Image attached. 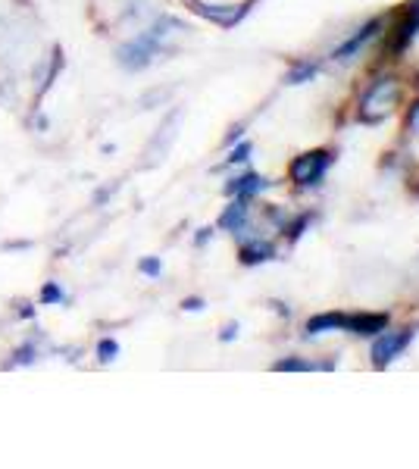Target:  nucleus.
Returning a JSON list of instances; mask_svg holds the SVG:
<instances>
[{"instance_id": "1", "label": "nucleus", "mask_w": 419, "mask_h": 469, "mask_svg": "<svg viewBox=\"0 0 419 469\" xmlns=\"http://www.w3.org/2000/svg\"><path fill=\"white\" fill-rule=\"evenodd\" d=\"M173 32H188V28L182 26L179 19H173V16L157 19L151 28H147V32L135 35V38L126 41L120 50H116V63H120L122 69H129V72L147 69V66L153 63V57H157L160 50H163V44H166V38Z\"/></svg>"}, {"instance_id": "2", "label": "nucleus", "mask_w": 419, "mask_h": 469, "mask_svg": "<svg viewBox=\"0 0 419 469\" xmlns=\"http://www.w3.org/2000/svg\"><path fill=\"white\" fill-rule=\"evenodd\" d=\"M329 166H332V153L329 151L300 153V157L291 163V179L298 182V185H319L322 175L329 172Z\"/></svg>"}, {"instance_id": "3", "label": "nucleus", "mask_w": 419, "mask_h": 469, "mask_svg": "<svg viewBox=\"0 0 419 469\" xmlns=\"http://www.w3.org/2000/svg\"><path fill=\"white\" fill-rule=\"evenodd\" d=\"M410 341H414V328H403V332H382V339L372 344V366H376V370H385L392 360H398Z\"/></svg>"}, {"instance_id": "4", "label": "nucleus", "mask_w": 419, "mask_h": 469, "mask_svg": "<svg viewBox=\"0 0 419 469\" xmlns=\"http://www.w3.org/2000/svg\"><path fill=\"white\" fill-rule=\"evenodd\" d=\"M394 100H398V82L394 78H379L376 85L366 91V98H363V113L370 116V113H379V116H385L388 109L394 107Z\"/></svg>"}, {"instance_id": "5", "label": "nucleus", "mask_w": 419, "mask_h": 469, "mask_svg": "<svg viewBox=\"0 0 419 469\" xmlns=\"http://www.w3.org/2000/svg\"><path fill=\"white\" fill-rule=\"evenodd\" d=\"M179 120H182V113L179 109H173V113L166 116V122L157 129V135H153V141L147 144V166H153V163H160V160L166 157V151H169V144L175 141V131H179Z\"/></svg>"}, {"instance_id": "6", "label": "nucleus", "mask_w": 419, "mask_h": 469, "mask_svg": "<svg viewBox=\"0 0 419 469\" xmlns=\"http://www.w3.org/2000/svg\"><path fill=\"white\" fill-rule=\"evenodd\" d=\"M388 328V313H344V328L351 335H382Z\"/></svg>"}, {"instance_id": "7", "label": "nucleus", "mask_w": 419, "mask_h": 469, "mask_svg": "<svg viewBox=\"0 0 419 469\" xmlns=\"http://www.w3.org/2000/svg\"><path fill=\"white\" fill-rule=\"evenodd\" d=\"M379 28H382V22H379V19L366 22V26L360 28V32L354 35V38H351L348 44H341V47L335 50V60H338V63H348V60H354V57L360 54V50H363L366 44H370L372 38H376V35H379Z\"/></svg>"}, {"instance_id": "8", "label": "nucleus", "mask_w": 419, "mask_h": 469, "mask_svg": "<svg viewBox=\"0 0 419 469\" xmlns=\"http://www.w3.org/2000/svg\"><path fill=\"white\" fill-rule=\"evenodd\" d=\"M263 188H269V182L263 179V175H257V172H247V175H241V179H232L229 185H225V194L245 197V201H251V197L260 194Z\"/></svg>"}, {"instance_id": "9", "label": "nucleus", "mask_w": 419, "mask_h": 469, "mask_svg": "<svg viewBox=\"0 0 419 469\" xmlns=\"http://www.w3.org/2000/svg\"><path fill=\"white\" fill-rule=\"evenodd\" d=\"M247 225V201L245 197H235V203H229L225 207V214L219 216V229H225V232H241Z\"/></svg>"}, {"instance_id": "10", "label": "nucleus", "mask_w": 419, "mask_h": 469, "mask_svg": "<svg viewBox=\"0 0 419 469\" xmlns=\"http://www.w3.org/2000/svg\"><path fill=\"white\" fill-rule=\"evenodd\" d=\"M416 32H419V4L410 6L407 19H403L401 26H398V38H394V44H392L394 54H401V50H407V44L416 38Z\"/></svg>"}, {"instance_id": "11", "label": "nucleus", "mask_w": 419, "mask_h": 469, "mask_svg": "<svg viewBox=\"0 0 419 469\" xmlns=\"http://www.w3.org/2000/svg\"><path fill=\"white\" fill-rule=\"evenodd\" d=\"M335 328H344V313H319V317H313L307 322V339L335 332Z\"/></svg>"}, {"instance_id": "12", "label": "nucleus", "mask_w": 419, "mask_h": 469, "mask_svg": "<svg viewBox=\"0 0 419 469\" xmlns=\"http://www.w3.org/2000/svg\"><path fill=\"white\" fill-rule=\"evenodd\" d=\"M273 256H276V251H273V245H267V241H254V245L241 247V263H245V266L267 263V260H273Z\"/></svg>"}, {"instance_id": "13", "label": "nucleus", "mask_w": 419, "mask_h": 469, "mask_svg": "<svg viewBox=\"0 0 419 469\" xmlns=\"http://www.w3.org/2000/svg\"><path fill=\"white\" fill-rule=\"evenodd\" d=\"M57 66H60V57H57V60H54V66H50L47 57H44V60H41L38 72H35V82H38V94H44L50 85H54V72H57Z\"/></svg>"}, {"instance_id": "14", "label": "nucleus", "mask_w": 419, "mask_h": 469, "mask_svg": "<svg viewBox=\"0 0 419 469\" xmlns=\"http://www.w3.org/2000/svg\"><path fill=\"white\" fill-rule=\"evenodd\" d=\"M316 72H319V63H300L298 69L288 72V85H304V82H310Z\"/></svg>"}, {"instance_id": "15", "label": "nucleus", "mask_w": 419, "mask_h": 469, "mask_svg": "<svg viewBox=\"0 0 419 469\" xmlns=\"http://www.w3.org/2000/svg\"><path fill=\"white\" fill-rule=\"evenodd\" d=\"M35 360H38V348H35V341H28V344H22V348L16 350V354H13V360H10V366H32Z\"/></svg>"}, {"instance_id": "16", "label": "nucleus", "mask_w": 419, "mask_h": 469, "mask_svg": "<svg viewBox=\"0 0 419 469\" xmlns=\"http://www.w3.org/2000/svg\"><path fill=\"white\" fill-rule=\"evenodd\" d=\"M116 357H120V341L100 339V341H98V360H100V363H113Z\"/></svg>"}, {"instance_id": "17", "label": "nucleus", "mask_w": 419, "mask_h": 469, "mask_svg": "<svg viewBox=\"0 0 419 469\" xmlns=\"http://www.w3.org/2000/svg\"><path fill=\"white\" fill-rule=\"evenodd\" d=\"M41 304H66V295L60 288V282H47L41 288Z\"/></svg>"}, {"instance_id": "18", "label": "nucleus", "mask_w": 419, "mask_h": 469, "mask_svg": "<svg viewBox=\"0 0 419 469\" xmlns=\"http://www.w3.org/2000/svg\"><path fill=\"white\" fill-rule=\"evenodd\" d=\"M273 370L276 372H307V370H316V366L307 360H278Z\"/></svg>"}, {"instance_id": "19", "label": "nucleus", "mask_w": 419, "mask_h": 469, "mask_svg": "<svg viewBox=\"0 0 419 469\" xmlns=\"http://www.w3.org/2000/svg\"><path fill=\"white\" fill-rule=\"evenodd\" d=\"M138 269H141L144 276H151V278H157L160 273H163V263L157 260V256H144L141 263H138Z\"/></svg>"}, {"instance_id": "20", "label": "nucleus", "mask_w": 419, "mask_h": 469, "mask_svg": "<svg viewBox=\"0 0 419 469\" xmlns=\"http://www.w3.org/2000/svg\"><path fill=\"white\" fill-rule=\"evenodd\" d=\"M251 151H254V148L245 141V144H241V148H235V151H232V157L225 160V163H229V166H232V163H245V160L251 157Z\"/></svg>"}, {"instance_id": "21", "label": "nucleus", "mask_w": 419, "mask_h": 469, "mask_svg": "<svg viewBox=\"0 0 419 469\" xmlns=\"http://www.w3.org/2000/svg\"><path fill=\"white\" fill-rule=\"evenodd\" d=\"M232 339H238V322H229L223 328V335H219V341H232Z\"/></svg>"}, {"instance_id": "22", "label": "nucleus", "mask_w": 419, "mask_h": 469, "mask_svg": "<svg viewBox=\"0 0 419 469\" xmlns=\"http://www.w3.org/2000/svg\"><path fill=\"white\" fill-rule=\"evenodd\" d=\"M182 307H185V310H191V313H197V310H204V300H197V297H188V300H185V304H182Z\"/></svg>"}, {"instance_id": "23", "label": "nucleus", "mask_w": 419, "mask_h": 469, "mask_svg": "<svg viewBox=\"0 0 419 469\" xmlns=\"http://www.w3.org/2000/svg\"><path fill=\"white\" fill-rule=\"evenodd\" d=\"M210 234H213L210 229H201V232H197V238H194V245H197V247H201V245H207V238H210Z\"/></svg>"}, {"instance_id": "24", "label": "nucleus", "mask_w": 419, "mask_h": 469, "mask_svg": "<svg viewBox=\"0 0 419 469\" xmlns=\"http://www.w3.org/2000/svg\"><path fill=\"white\" fill-rule=\"evenodd\" d=\"M410 126H416V129H419V104H416L414 113H410Z\"/></svg>"}]
</instances>
